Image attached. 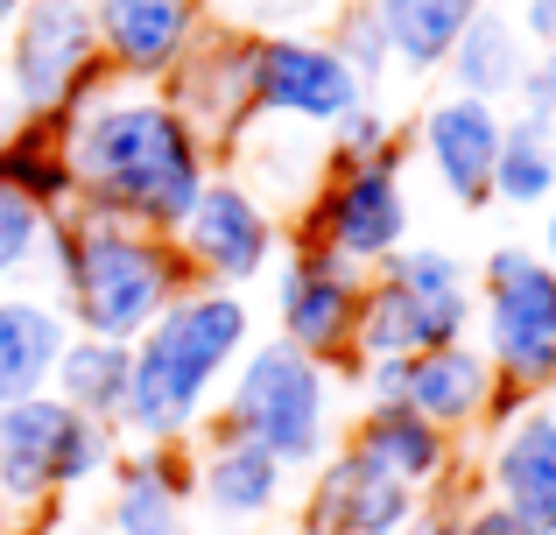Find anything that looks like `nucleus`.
I'll use <instances>...</instances> for the list:
<instances>
[{"instance_id":"nucleus-1","label":"nucleus","mask_w":556,"mask_h":535,"mask_svg":"<svg viewBox=\"0 0 556 535\" xmlns=\"http://www.w3.org/2000/svg\"><path fill=\"white\" fill-rule=\"evenodd\" d=\"M56 155L71 177V205L149 226L163 240H177V226L190 219L198 191L218 169L155 85H121V78L92 85L56 120Z\"/></svg>"},{"instance_id":"nucleus-19","label":"nucleus","mask_w":556,"mask_h":535,"mask_svg":"<svg viewBox=\"0 0 556 535\" xmlns=\"http://www.w3.org/2000/svg\"><path fill=\"white\" fill-rule=\"evenodd\" d=\"M190 528V444H121L106 472V535H184Z\"/></svg>"},{"instance_id":"nucleus-14","label":"nucleus","mask_w":556,"mask_h":535,"mask_svg":"<svg viewBox=\"0 0 556 535\" xmlns=\"http://www.w3.org/2000/svg\"><path fill=\"white\" fill-rule=\"evenodd\" d=\"M472 480L529 535H556V409L549 402H521L507 423H493L479 437Z\"/></svg>"},{"instance_id":"nucleus-28","label":"nucleus","mask_w":556,"mask_h":535,"mask_svg":"<svg viewBox=\"0 0 556 535\" xmlns=\"http://www.w3.org/2000/svg\"><path fill=\"white\" fill-rule=\"evenodd\" d=\"M331 50L345 56V71H353L359 85H367V92H380V85H388V36H380V22H374V8L367 0H345L339 14H331Z\"/></svg>"},{"instance_id":"nucleus-13","label":"nucleus","mask_w":556,"mask_h":535,"mask_svg":"<svg viewBox=\"0 0 556 535\" xmlns=\"http://www.w3.org/2000/svg\"><path fill=\"white\" fill-rule=\"evenodd\" d=\"M501 127L507 113L465 92H430L416 113V163L444 191V205L486 212L493 205V163H501Z\"/></svg>"},{"instance_id":"nucleus-39","label":"nucleus","mask_w":556,"mask_h":535,"mask_svg":"<svg viewBox=\"0 0 556 535\" xmlns=\"http://www.w3.org/2000/svg\"><path fill=\"white\" fill-rule=\"evenodd\" d=\"M184 535H198V528H184Z\"/></svg>"},{"instance_id":"nucleus-36","label":"nucleus","mask_w":556,"mask_h":535,"mask_svg":"<svg viewBox=\"0 0 556 535\" xmlns=\"http://www.w3.org/2000/svg\"><path fill=\"white\" fill-rule=\"evenodd\" d=\"M22 14V0H0V36H8V22Z\"/></svg>"},{"instance_id":"nucleus-22","label":"nucleus","mask_w":556,"mask_h":535,"mask_svg":"<svg viewBox=\"0 0 556 535\" xmlns=\"http://www.w3.org/2000/svg\"><path fill=\"white\" fill-rule=\"evenodd\" d=\"M529 36L515 28V14L501 8V0H486V8L472 14V28H465L458 42H451L444 56V92H465V99H486V106L515 113V92L521 78H529Z\"/></svg>"},{"instance_id":"nucleus-25","label":"nucleus","mask_w":556,"mask_h":535,"mask_svg":"<svg viewBox=\"0 0 556 535\" xmlns=\"http://www.w3.org/2000/svg\"><path fill=\"white\" fill-rule=\"evenodd\" d=\"M556 198V127L507 113L501 127V163H493V205L507 212H543Z\"/></svg>"},{"instance_id":"nucleus-8","label":"nucleus","mask_w":556,"mask_h":535,"mask_svg":"<svg viewBox=\"0 0 556 535\" xmlns=\"http://www.w3.org/2000/svg\"><path fill=\"white\" fill-rule=\"evenodd\" d=\"M0 71H8L14 113L28 127H56L92 85H106L92 0H22V14L0 36Z\"/></svg>"},{"instance_id":"nucleus-26","label":"nucleus","mask_w":556,"mask_h":535,"mask_svg":"<svg viewBox=\"0 0 556 535\" xmlns=\"http://www.w3.org/2000/svg\"><path fill=\"white\" fill-rule=\"evenodd\" d=\"M0 183H14L22 198H36L42 212H64L71 205V177H64V155H56V127H14L0 141Z\"/></svg>"},{"instance_id":"nucleus-24","label":"nucleus","mask_w":556,"mask_h":535,"mask_svg":"<svg viewBox=\"0 0 556 535\" xmlns=\"http://www.w3.org/2000/svg\"><path fill=\"white\" fill-rule=\"evenodd\" d=\"M50 395L64 402V409L92 416V423L121 430V416H127V345H106V339L71 331L64 359H56V373H50Z\"/></svg>"},{"instance_id":"nucleus-3","label":"nucleus","mask_w":556,"mask_h":535,"mask_svg":"<svg viewBox=\"0 0 556 535\" xmlns=\"http://www.w3.org/2000/svg\"><path fill=\"white\" fill-rule=\"evenodd\" d=\"M42 275H50V296L64 303L71 331L106 339V345H135L184 289H198L177 240L106 219V212H85V205L50 212Z\"/></svg>"},{"instance_id":"nucleus-29","label":"nucleus","mask_w":556,"mask_h":535,"mask_svg":"<svg viewBox=\"0 0 556 535\" xmlns=\"http://www.w3.org/2000/svg\"><path fill=\"white\" fill-rule=\"evenodd\" d=\"M388 149H402V135H394V113L380 106V99H359V106L325 135L331 163H374V155H388Z\"/></svg>"},{"instance_id":"nucleus-7","label":"nucleus","mask_w":556,"mask_h":535,"mask_svg":"<svg viewBox=\"0 0 556 535\" xmlns=\"http://www.w3.org/2000/svg\"><path fill=\"white\" fill-rule=\"evenodd\" d=\"M289 240L325 247L331 262L374 275L388 254L416 240V205H408V155L388 149L374 163H331L311 205L289 219Z\"/></svg>"},{"instance_id":"nucleus-31","label":"nucleus","mask_w":556,"mask_h":535,"mask_svg":"<svg viewBox=\"0 0 556 535\" xmlns=\"http://www.w3.org/2000/svg\"><path fill=\"white\" fill-rule=\"evenodd\" d=\"M515 113L556 127V50H535L529 56V78H521V92H515Z\"/></svg>"},{"instance_id":"nucleus-10","label":"nucleus","mask_w":556,"mask_h":535,"mask_svg":"<svg viewBox=\"0 0 556 535\" xmlns=\"http://www.w3.org/2000/svg\"><path fill=\"white\" fill-rule=\"evenodd\" d=\"M359 99H374V92L345 71V56L325 36H311V28H254V113L261 120L331 135Z\"/></svg>"},{"instance_id":"nucleus-11","label":"nucleus","mask_w":556,"mask_h":535,"mask_svg":"<svg viewBox=\"0 0 556 535\" xmlns=\"http://www.w3.org/2000/svg\"><path fill=\"white\" fill-rule=\"evenodd\" d=\"M289 247V226L247 191L232 169H212V183L198 191L190 219L177 226V254L190 262V275L212 289H247L261 282Z\"/></svg>"},{"instance_id":"nucleus-34","label":"nucleus","mask_w":556,"mask_h":535,"mask_svg":"<svg viewBox=\"0 0 556 535\" xmlns=\"http://www.w3.org/2000/svg\"><path fill=\"white\" fill-rule=\"evenodd\" d=\"M22 127V113H14V92H8V71H0V141Z\"/></svg>"},{"instance_id":"nucleus-18","label":"nucleus","mask_w":556,"mask_h":535,"mask_svg":"<svg viewBox=\"0 0 556 535\" xmlns=\"http://www.w3.org/2000/svg\"><path fill=\"white\" fill-rule=\"evenodd\" d=\"M408 409L472 444V437H486L493 423H507V416L521 409V395H507V387L493 381L486 353H479L472 339H458V345H437V353L408 359Z\"/></svg>"},{"instance_id":"nucleus-17","label":"nucleus","mask_w":556,"mask_h":535,"mask_svg":"<svg viewBox=\"0 0 556 535\" xmlns=\"http://www.w3.org/2000/svg\"><path fill=\"white\" fill-rule=\"evenodd\" d=\"M99 56L121 85H163L204 36V0H92Z\"/></svg>"},{"instance_id":"nucleus-27","label":"nucleus","mask_w":556,"mask_h":535,"mask_svg":"<svg viewBox=\"0 0 556 535\" xmlns=\"http://www.w3.org/2000/svg\"><path fill=\"white\" fill-rule=\"evenodd\" d=\"M42 240H50V212L0 183V289H22L42 268Z\"/></svg>"},{"instance_id":"nucleus-38","label":"nucleus","mask_w":556,"mask_h":535,"mask_svg":"<svg viewBox=\"0 0 556 535\" xmlns=\"http://www.w3.org/2000/svg\"><path fill=\"white\" fill-rule=\"evenodd\" d=\"M0 535H14V528H8V514H0Z\"/></svg>"},{"instance_id":"nucleus-32","label":"nucleus","mask_w":556,"mask_h":535,"mask_svg":"<svg viewBox=\"0 0 556 535\" xmlns=\"http://www.w3.org/2000/svg\"><path fill=\"white\" fill-rule=\"evenodd\" d=\"M458 535H529V528H521L515 514L501 508V500L472 494V500H465V508H458Z\"/></svg>"},{"instance_id":"nucleus-33","label":"nucleus","mask_w":556,"mask_h":535,"mask_svg":"<svg viewBox=\"0 0 556 535\" xmlns=\"http://www.w3.org/2000/svg\"><path fill=\"white\" fill-rule=\"evenodd\" d=\"M515 28L529 36V50H556V0H515Z\"/></svg>"},{"instance_id":"nucleus-20","label":"nucleus","mask_w":556,"mask_h":535,"mask_svg":"<svg viewBox=\"0 0 556 535\" xmlns=\"http://www.w3.org/2000/svg\"><path fill=\"white\" fill-rule=\"evenodd\" d=\"M345 444L422 500L465 472V437L437 430L430 416H416V409H359L353 423H345Z\"/></svg>"},{"instance_id":"nucleus-37","label":"nucleus","mask_w":556,"mask_h":535,"mask_svg":"<svg viewBox=\"0 0 556 535\" xmlns=\"http://www.w3.org/2000/svg\"><path fill=\"white\" fill-rule=\"evenodd\" d=\"M14 535H50V528H14Z\"/></svg>"},{"instance_id":"nucleus-5","label":"nucleus","mask_w":556,"mask_h":535,"mask_svg":"<svg viewBox=\"0 0 556 535\" xmlns=\"http://www.w3.org/2000/svg\"><path fill=\"white\" fill-rule=\"evenodd\" d=\"M121 430L64 409L56 395H28L0 409V514L8 528H50L56 500L85 494L113 472Z\"/></svg>"},{"instance_id":"nucleus-2","label":"nucleus","mask_w":556,"mask_h":535,"mask_svg":"<svg viewBox=\"0 0 556 535\" xmlns=\"http://www.w3.org/2000/svg\"><path fill=\"white\" fill-rule=\"evenodd\" d=\"M254 345V303L240 289H184L135 345H127V416L121 437L127 444H184L204 437L218 395H226V373L240 367V353Z\"/></svg>"},{"instance_id":"nucleus-9","label":"nucleus","mask_w":556,"mask_h":535,"mask_svg":"<svg viewBox=\"0 0 556 535\" xmlns=\"http://www.w3.org/2000/svg\"><path fill=\"white\" fill-rule=\"evenodd\" d=\"M155 92L177 106V120L198 135V149L212 163H226L232 149L247 141V127L261 120L254 113V28H226L204 22V36L184 50V64L169 71Z\"/></svg>"},{"instance_id":"nucleus-6","label":"nucleus","mask_w":556,"mask_h":535,"mask_svg":"<svg viewBox=\"0 0 556 535\" xmlns=\"http://www.w3.org/2000/svg\"><path fill=\"white\" fill-rule=\"evenodd\" d=\"M472 345L493 381L521 402L556 395V268L535 247L507 240L472 275Z\"/></svg>"},{"instance_id":"nucleus-35","label":"nucleus","mask_w":556,"mask_h":535,"mask_svg":"<svg viewBox=\"0 0 556 535\" xmlns=\"http://www.w3.org/2000/svg\"><path fill=\"white\" fill-rule=\"evenodd\" d=\"M535 254H543V262L556 268V198L543 205V247H535Z\"/></svg>"},{"instance_id":"nucleus-23","label":"nucleus","mask_w":556,"mask_h":535,"mask_svg":"<svg viewBox=\"0 0 556 535\" xmlns=\"http://www.w3.org/2000/svg\"><path fill=\"white\" fill-rule=\"evenodd\" d=\"M380 36H388V64L402 78H437L451 56V42L472 28V14L486 0H367Z\"/></svg>"},{"instance_id":"nucleus-4","label":"nucleus","mask_w":556,"mask_h":535,"mask_svg":"<svg viewBox=\"0 0 556 535\" xmlns=\"http://www.w3.org/2000/svg\"><path fill=\"white\" fill-rule=\"evenodd\" d=\"M218 430L261 444L275 466L311 472L331 458L339 430V373L325 359L296 353L289 339H254L240 353V367L226 373V395H218Z\"/></svg>"},{"instance_id":"nucleus-15","label":"nucleus","mask_w":556,"mask_h":535,"mask_svg":"<svg viewBox=\"0 0 556 535\" xmlns=\"http://www.w3.org/2000/svg\"><path fill=\"white\" fill-rule=\"evenodd\" d=\"M416 508H422V494H408L402 480H388L374 458H359L339 437L325 466L303 472L296 535H394Z\"/></svg>"},{"instance_id":"nucleus-16","label":"nucleus","mask_w":556,"mask_h":535,"mask_svg":"<svg viewBox=\"0 0 556 535\" xmlns=\"http://www.w3.org/2000/svg\"><path fill=\"white\" fill-rule=\"evenodd\" d=\"M289 480L296 472L275 466L261 444L232 437V430H204L190 444V508H204L218 528H254V522H275L289 508Z\"/></svg>"},{"instance_id":"nucleus-30","label":"nucleus","mask_w":556,"mask_h":535,"mask_svg":"<svg viewBox=\"0 0 556 535\" xmlns=\"http://www.w3.org/2000/svg\"><path fill=\"white\" fill-rule=\"evenodd\" d=\"M472 494H479V480H472V472H458V480L437 486V494L422 500V508L408 514V522L394 528V535H458V508H465Z\"/></svg>"},{"instance_id":"nucleus-12","label":"nucleus","mask_w":556,"mask_h":535,"mask_svg":"<svg viewBox=\"0 0 556 535\" xmlns=\"http://www.w3.org/2000/svg\"><path fill=\"white\" fill-rule=\"evenodd\" d=\"M268 275H275V339H289L296 353L345 373L353 367V324H359L367 275L331 262L325 247H303V240H289Z\"/></svg>"},{"instance_id":"nucleus-21","label":"nucleus","mask_w":556,"mask_h":535,"mask_svg":"<svg viewBox=\"0 0 556 535\" xmlns=\"http://www.w3.org/2000/svg\"><path fill=\"white\" fill-rule=\"evenodd\" d=\"M71 345V317L50 289H0V409L50 395V373Z\"/></svg>"}]
</instances>
